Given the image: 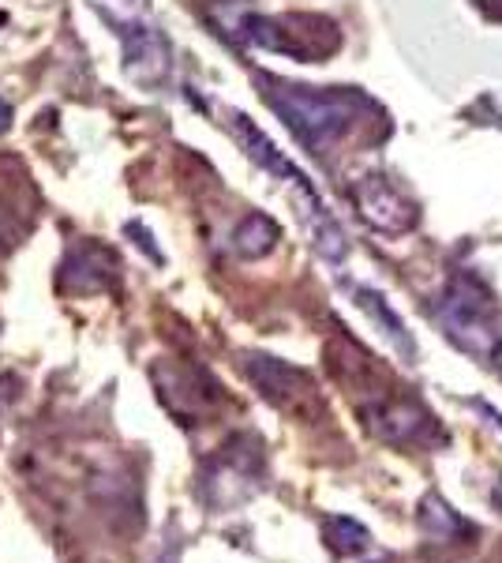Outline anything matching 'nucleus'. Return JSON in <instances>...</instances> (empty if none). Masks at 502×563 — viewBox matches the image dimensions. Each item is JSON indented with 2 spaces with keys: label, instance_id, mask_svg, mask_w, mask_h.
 <instances>
[{
  "label": "nucleus",
  "instance_id": "1",
  "mask_svg": "<svg viewBox=\"0 0 502 563\" xmlns=\"http://www.w3.org/2000/svg\"><path fill=\"white\" fill-rule=\"evenodd\" d=\"M255 79H259L263 102L315 154H323L331 143L345 140L360 124V117L371 113V102L364 95H356L353 87H300L278 76Z\"/></svg>",
  "mask_w": 502,
  "mask_h": 563
},
{
  "label": "nucleus",
  "instance_id": "2",
  "mask_svg": "<svg viewBox=\"0 0 502 563\" xmlns=\"http://www.w3.org/2000/svg\"><path fill=\"white\" fill-rule=\"evenodd\" d=\"M230 129L236 135V143H241V151L248 154L255 166L267 169L270 177H278L289 185V192H293V207H297L300 222H304L308 238H312V249L319 252V256L331 260V263H342L345 256H349V241H345L342 222L326 211V203L319 199L315 185L304 177V169H297L293 162L278 151V143H274L259 124H252V117L230 113Z\"/></svg>",
  "mask_w": 502,
  "mask_h": 563
},
{
  "label": "nucleus",
  "instance_id": "3",
  "mask_svg": "<svg viewBox=\"0 0 502 563\" xmlns=\"http://www.w3.org/2000/svg\"><path fill=\"white\" fill-rule=\"evenodd\" d=\"M435 320L443 334L461 353H469L480 365H495V353L502 342V323L495 312V294L480 275L458 271L435 301Z\"/></svg>",
  "mask_w": 502,
  "mask_h": 563
},
{
  "label": "nucleus",
  "instance_id": "4",
  "mask_svg": "<svg viewBox=\"0 0 502 563\" xmlns=\"http://www.w3.org/2000/svg\"><path fill=\"white\" fill-rule=\"evenodd\" d=\"M267 488V451L255 432H236L214 455L207 459L199 474V499L210 511H233L244 507Z\"/></svg>",
  "mask_w": 502,
  "mask_h": 563
},
{
  "label": "nucleus",
  "instance_id": "5",
  "mask_svg": "<svg viewBox=\"0 0 502 563\" xmlns=\"http://www.w3.org/2000/svg\"><path fill=\"white\" fill-rule=\"evenodd\" d=\"M360 417H364V429L376 435L379 443H387V448L432 451L446 443L439 417L409 395H376L371 402L360 406Z\"/></svg>",
  "mask_w": 502,
  "mask_h": 563
},
{
  "label": "nucleus",
  "instance_id": "6",
  "mask_svg": "<svg viewBox=\"0 0 502 563\" xmlns=\"http://www.w3.org/2000/svg\"><path fill=\"white\" fill-rule=\"evenodd\" d=\"M244 372L274 410L300 417V421H312V417L323 413V390L312 379V372L293 365V361L270 357V353H248Z\"/></svg>",
  "mask_w": 502,
  "mask_h": 563
},
{
  "label": "nucleus",
  "instance_id": "7",
  "mask_svg": "<svg viewBox=\"0 0 502 563\" xmlns=\"http://www.w3.org/2000/svg\"><path fill=\"white\" fill-rule=\"evenodd\" d=\"M154 384H158V398L166 410L177 417L180 424H199L222 406V387L199 365H172L161 361L154 365Z\"/></svg>",
  "mask_w": 502,
  "mask_h": 563
},
{
  "label": "nucleus",
  "instance_id": "8",
  "mask_svg": "<svg viewBox=\"0 0 502 563\" xmlns=\"http://www.w3.org/2000/svg\"><path fill=\"white\" fill-rule=\"evenodd\" d=\"M349 199H353L356 214L376 233H387V238H401V233L416 230V222H420V207L401 192L387 174L356 177L349 185Z\"/></svg>",
  "mask_w": 502,
  "mask_h": 563
},
{
  "label": "nucleus",
  "instance_id": "9",
  "mask_svg": "<svg viewBox=\"0 0 502 563\" xmlns=\"http://www.w3.org/2000/svg\"><path fill=\"white\" fill-rule=\"evenodd\" d=\"M121 49H124V71L140 87H161L172 71V49L169 38L150 20H135L121 26Z\"/></svg>",
  "mask_w": 502,
  "mask_h": 563
},
{
  "label": "nucleus",
  "instance_id": "10",
  "mask_svg": "<svg viewBox=\"0 0 502 563\" xmlns=\"http://www.w3.org/2000/svg\"><path fill=\"white\" fill-rule=\"evenodd\" d=\"M116 278H121V263H116L113 252L98 241H83L76 249H68V256L60 263L57 286L71 297H94L113 289Z\"/></svg>",
  "mask_w": 502,
  "mask_h": 563
},
{
  "label": "nucleus",
  "instance_id": "11",
  "mask_svg": "<svg viewBox=\"0 0 502 563\" xmlns=\"http://www.w3.org/2000/svg\"><path fill=\"white\" fill-rule=\"evenodd\" d=\"M416 530L420 538L435 549H461L480 538V526L469 522L461 511H454L439 493H427L416 507Z\"/></svg>",
  "mask_w": 502,
  "mask_h": 563
},
{
  "label": "nucleus",
  "instance_id": "12",
  "mask_svg": "<svg viewBox=\"0 0 502 563\" xmlns=\"http://www.w3.org/2000/svg\"><path fill=\"white\" fill-rule=\"evenodd\" d=\"M353 301H356V308H360L364 316L371 320V327L382 334V339L394 346L401 357L405 361H416V342H413V334H409V327H405V320L390 308V301L387 297L379 294V289H368V286H353Z\"/></svg>",
  "mask_w": 502,
  "mask_h": 563
},
{
  "label": "nucleus",
  "instance_id": "13",
  "mask_svg": "<svg viewBox=\"0 0 502 563\" xmlns=\"http://www.w3.org/2000/svg\"><path fill=\"white\" fill-rule=\"evenodd\" d=\"M281 241V225L274 222L270 214L263 211H252L241 218V225L233 230V252L241 260H263L270 256L274 249H278Z\"/></svg>",
  "mask_w": 502,
  "mask_h": 563
},
{
  "label": "nucleus",
  "instance_id": "14",
  "mask_svg": "<svg viewBox=\"0 0 502 563\" xmlns=\"http://www.w3.org/2000/svg\"><path fill=\"white\" fill-rule=\"evenodd\" d=\"M319 538L337 560L364 556L371 549V530L364 522H356L353 515H326L323 526H319Z\"/></svg>",
  "mask_w": 502,
  "mask_h": 563
},
{
  "label": "nucleus",
  "instance_id": "15",
  "mask_svg": "<svg viewBox=\"0 0 502 563\" xmlns=\"http://www.w3.org/2000/svg\"><path fill=\"white\" fill-rule=\"evenodd\" d=\"M94 8L116 26V31L135 20H147V15H143L147 12V0H94Z\"/></svg>",
  "mask_w": 502,
  "mask_h": 563
},
{
  "label": "nucleus",
  "instance_id": "16",
  "mask_svg": "<svg viewBox=\"0 0 502 563\" xmlns=\"http://www.w3.org/2000/svg\"><path fill=\"white\" fill-rule=\"evenodd\" d=\"M477 410H480L483 417H488V424H495V429L502 432V413H499V410H491L488 402H477Z\"/></svg>",
  "mask_w": 502,
  "mask_h": 563
},
{
  "label": "nucleus",
  "instance_id": "17",
  "mask_svg": "<svg viewBox=\"0 0 502 563\" xmlns=\"http://www.w3.org/2000/svg\"><path fill=\"white\" fill-rule=\"evenodd\" d=\"M8 129H12V106L0 98V135H4Z\"/></svg>",
  "mask_w": 502,
  "mask_h": 563
},
{
  "label": "nucleus",
  "instance_id": "18",
  "mask_svg": "<svg viewBox=\"0 0 502 563\" xmlns=\"http://www.w3.org/2000/svg\"><path fill=\"white\" fill-rule=\"evenodd\" d=\"M491 499H495V507H502V481H499V488L491 493Z\"/></svg>",
  "mask_w": 502,
  "mask_h": 563
},
{
  "label": "nucleus",
  "instance_id": "19",
  "mask_svg": "<svg viewBox=\"0 0 502 563\" xmlns=\"http://www.w3.org/2000/svg\"><path fill=\"white\" fill-rule=\"evenodd\" d=\"M495 365L502 368V342H499V353H495Z\"/></svg>",
  "mask_w": 502,
  "mask_h": 563
}]
</instances>
